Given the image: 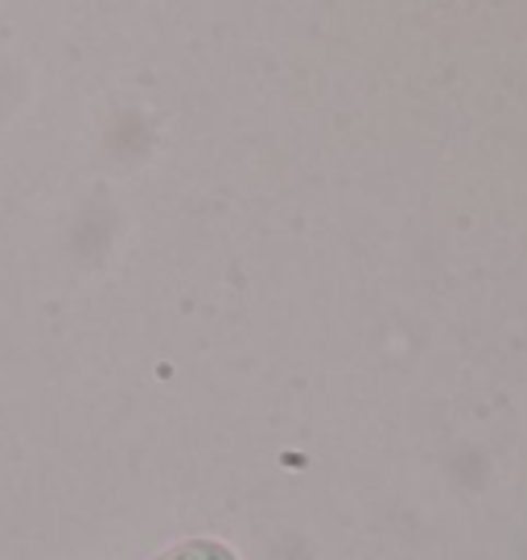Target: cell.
I'll return each mask as SVG.
<instances>
[{"mask_svg":"<svg viewBox=\"0 0 527 560\" xmlns=\"http://www.w3.org/2000/svg\"><path fill=\"white\" fill-rule=\"evenodd\" d=\"M153 560H239V552L219 536H186V540L161 548Z\"/></svg>","mask_w":527,"mask_h":560,"instance_id":"obj_1","label":"cell"}]
</instances>
